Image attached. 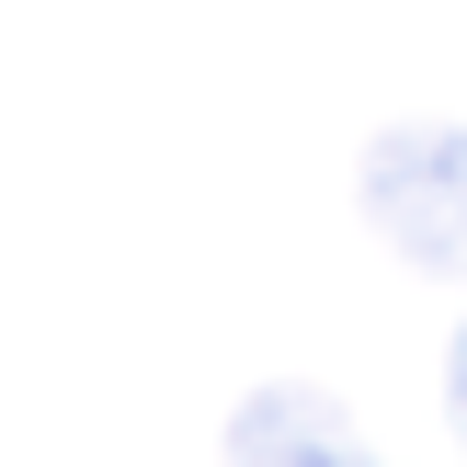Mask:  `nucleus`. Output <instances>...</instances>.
<instances>
[{
	"label": "nucleus",
	"instance_id": "nucleus-2",
	"mask_svg": "<svg viewBox=\"0 0 467 467\" xmlns=\"http://www.w3.org/2000/svg\"><path fill=\"white\" fill-rule=\"evenodd\" d=\"M217 467H388V456L365 445V422L331 400V388H296V377H274V388H251V400L228 410V433H217Z\"/></svg>",
	"mask_w": 467,
	"mask_h": 467
},
{
	"label": "nucleus",
	"instance_id": "nucleus-1",
	"mask_svg": "<svg viewBox=\"0 0 467 467\" xmlns=\"http://www.w3.org/2000/svg\"><path fill=\"white\" fill-rule=\"evenodd\" d=\"M354 205L410 274L433 285H467V126L422 114V126H388L365 137V171H354Z\"/></svg>",
	"mask_w": 467,
	"mask_h": 467
},
{
	"label": "nucleus",
	"instance_id": "nucleus-3",
	"mask_svg": "<svg viewBox=\"0 0 467 467\" xmlns=\"http://www.w3.org/2000/svg\"><path fill=\"white\" fill-rule=\"evenodd\" d=\"M445 433H456V456H467V319H456V342H445Z\"/></svg>",
	"mask_w": 467,
	"mask_h": 467
}]
</instances>
